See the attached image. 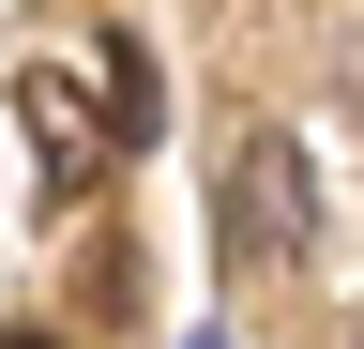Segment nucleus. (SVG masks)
Masks as SVG:
<instances>
[{"instance_id": "obj_1", "label": "nucleus", "mask_w": 364, "mask_h": 349, "mask_svg": "<svg viewBox=\"0 0 364 349\" xmlns=\"http://www.w3.org/2000/svg\"><path fill=\"white\" fill-rule=\"evenodd\" d=\"M318 243V167H304V137H258L228 152V258H243V274H289V258Z\"/></svg>"}, {"instance_id": "obj_2", "label": "nucleus", "mask_w": 364, "mask_h": 349, "mask_svg": "<svg viewBox=\"0 0 364 349\" xmlns=\"http://www.w3.org/2000/svg\"><path fill=\"white\" fill-rule=\"evenodd\" d=\"M107 122H122V137H152V61H136V46H107Z\"/></svg>"}, {"instance_id": "obj_3", "label": "nucleus", "mask_w": 364, "mask_h": 349, "mask_svg": "<svg viewBox=\"0 0 364 349\" xmlns=\"http://www.w3.org/2000/svg\"><path fill=\"white\" fill-rule=\"evenodd\" d=\"M0 349H61V334H0Z\"/></svg>"}, {"instance_id": "obj_4", "label": "nucleus", "mask_w": 364, "mask_h": 349, "mask_svg": "<svg viewBox=\"0 0 364 349\" xmlns=\"http://www.w3.org/2000/svg\"><path fill=\"white\" fill-rule=\"evenodd\" d=\"M349 349H364V334H349Z\"/></svg>"}]
</instances>
